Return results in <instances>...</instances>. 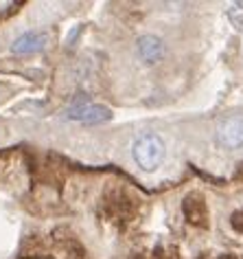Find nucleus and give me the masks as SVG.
I'll use <instances>...</instances> for the list:
<instances>
[{
    "label": "nucleus",
    "instance_id": "1",
    "mask_svg": "<svg viewBox=\"0 0 243 259\" xmlns=\"http://www.w3.org/2000/svg\"><path fill=\"white\" fill-rule=\"evenodd\" d=\"M132 156H134V163L143 171H156L162 165L164 156H167V145H164V141L158 134L147 132L134 141Z\"/></svg>",
    "mask_w": 243,
    "mask_h": 259
},
{
    "label": "nucleus",
    "instance_id": "2",
    "mask_svg": "<svg viewBox=\"0 0 243 259\" xmlns=\"http://www.w3.org/2000/svg\"><path fill=\"white\" fill-rule=\"evenodd\" d=\"M68 121H77V123H86V125H97V123L110 121L112 119V110L99 103H75L64 112Z\"/></svg>",
    "mask_w": 243,
    "mask_h": 259
},
{
    "label": "nucleus",
    "instance_id": "3",
    "mask_svg": "<svg viewBox=\"0 0 243 259\" xmlns=\"http://www.w3.org/2000/svg\"><path fill=\"white\" fill-rule=\"evenodd\" d=\"M217 145L223 150H241L243 147V116H228L217 125Z\"/></svg>",
    "mask_w": 243,
    "mask_h": 259
},
{
    "label": "nucleus",
    "instance_id": "4",
    "mask_svg": "<svg viewBox=\"0 0 243 259\" xmlns=\"http://www.w3.org/2000/svg\"><path fill=\"white\" fill-rule=\"evenodd\" d=\"M182 213L191 226H197V229H206L208 226V204L202 193L197 191L189 193L182 202Z\"/></svg>",
    "mask_w": 243,
    "mask_h": 259
},
{
    "label": "nucleus",
    "instance_id": "5",
    "mask_svg": "<svg viewBox=\"0 0 243 259\" xmlns=\"http://www.w3.org/2000/svg\"><path fill=\"white\" fill-rule=\"evenodd\" d=\"M136 49H138V57L145 64H156L164 57V42L158 35H140Z\"/></svg>",
    "mask_w": 243,
    "mask_h": 259
},
{
    "label": "nucleus",
    "instance_id": "6",
    "mask_svg": "<svg viewBox=\"0 0 243 259\" xmlns=\"http://www.w3.org/2000/svg\"><path fill=\"white\" fill-rule=\"evenodd\" d=\"M46 47V33H40V31H27L20 37H16L14 44H11V53L16 55H31L37 53Z\"/></svg>",
    "mask_w": 243,
    "mask_h": 259
},
{
    "label": "nucleus",
    "instance_id": "7",
    "mask_svg": "<svg viewBox=\"0 0 243 259\" xmlns=\"http://www.w3.org/2000/svg\"><path fill=\"white\" fill-rule=\"evenodd\" d=\"M230 224H232V229L239 233V235H243V206L239 211L232 213V218H230Z\"/></svg>",
    "mask_w": 243,
    "mask_h": 259
}]
</instances>
